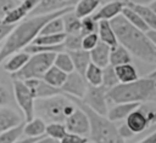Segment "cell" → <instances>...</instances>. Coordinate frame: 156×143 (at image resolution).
<instances>
[{
	"mask_svg": "<svg viewBox=\"0 0 156 143\" xmlns=\"http://www.w3.org/2000/svg\"><path fill=\"white\" fill-rule=\"evenodd\" d=\"M54 65L56 68H58L60 70L65 72L66 74H71L74 72V64L73 61L69 56L68 52L63 51V52H58L55 56V61H54Z\"/></svg>",
	"mask_w": 156,
	"mask_h": 143,
	"instance_id": "31",
	"label": "cell"
},
{
	"mask_svg": "<svg viewBox=\"0 0 156 143\" xmlns=\"http://www.w3.org/2000/svg\"><path fill=\"white\" fill-rule=\"evenodd\" d=\"M21 2V1H20ZM18 0H0V17L4 18L10 11H12L18 4Z\"/></svg>",
	"mask_w": 156,
	"mask_h": 143,
	"instance_id": "40",
	"label": "cell"
},
{
	"mask_svg": "<svg viewBox=\"0 0 156 143\" xmlns=\"http://www.w3.org/2000/svg\"><path fill=\"white\" fill-rule=\"evenodd\" d=\"M126 125L129 127V130L134 133H141L145 131L150 125V121L147 119L146 111H145V105H140L138 109H135L127 119H126Z\"/></svg>",
	"mask_w": 156,
	"mask_h": 143,
	"instance_id": "14",
	"label": "cell"
},
{
	"mask_svg": "<svg viewBox=\"0 0 156 143\" xmlns=\"http://www.w3.org/2000/svg\"><path fill=\"white\" fill-rule=\"evenodd\" d=\"M118 132H119V135H121V137H122L123 139H128V138H130V137L134 136V133L129 130V127L126 125V122L122 124V125L118 127Z\"/></svg>",
	"mask_w": 156,
	"mask_h": 143,
	"instance_id": "44",
	"label": "cell"
},
{
	"mask_svg": "<svg viewBox=\"0 0 156 143\" xmlns=\"http://www.w3.org/2000/svg\"><path fill=\"white\" fill-rule=\"evenodd\" d=\"M62 33H65L63 21H62V17H57L55 19H51L44 25V28L40 32V35H55V34H62Z\"/></svg>",
	"mask_w": 156,
	"mask_h": 143,
	"instance_id": "35",
	"label": "cell"
},
{
	"mask_svg": "<svg viewBox=\"0 0 156 143\" xmlns=\"http://www.w3.org/2000/svg\"><path fill=\"white\" fill-rule=\"evenodd\" d=\"M62 21H63V27H65V33L67 35H74V34H80V29H82V19L78 18L73 11L66 13L65 16H62Z\"/></svg>",
	"mask_w": 156,
	"mask_h": 143,
	"instance_id": "28",
	"label": "cell"
},
{
	"mask_svg": "<svg viewBox=\"0 0 156 143\" xmlns=\"http://www.w3.org/2000/svg\"><path fill=\"white\" fill-rule=\"evenodd\" d=\"M30 58V55H28L27 52L24 51H20V52H16L13 55H11L4 63L2 65V69L7 73H10L11 75L20 72L26 64L27 62L29 61Z\"/></svg>",
	"mask_w": 156,
	"mask_h": 143,
	"instance_id": "18",
	"label": "cell"
},
{
	"mask_svg": "<svg viewBox=\"0 0 156 143\" xmlns=\"http://www.w3.org/2000/svg\"><path fill=\"white\" fill-rule=\"evenodd\" d=\"M10 101H11V95L9 90L5 86L0 85V108L6 107V104H9Z\"/></svg>",
	"mask_w": 156,
	"mask_h": 143,
	"instance_id": "43",
	"label": "cell"
},
{
	"mask_svg": "<svg viewBox=\"0 0 156 143\" xmlns=\"http://www.w3.org/2000/svg\"><path fill=\"white\" fill-rule=\"evenodd\" d=\"M67 133H68V131L63 122H51V124L46 125L45 136L49 138H52V139L60 142Z\"/></svg>",
	"mask_w": 156,
	"mask_h": 143,
	"instance_id": "32",
	"label": "cell"
},
{
	"mask_svg": "<svg viewBox=\"0 0 156 143\" xmlns=\"http://www.w3.org/2000/svg\"><path fill=\"white\" fill-rule=\"evenodd\" d=\"M111 25L119 45L126 47L138 59L156 65V47L145 32L133 27L122 15L112 19Z\"/></svg>",
	"mask_w": 156,
	"mask_h": 143,
	"instance_id": "2",
	"label": "cell"
},
{
	"mask_svg": "<svg viewBox=\"0 0 156 143\" xmlns=\"http://www.w3.org/2000/svg\"><path fill=\"white\" fill-rule=\"evenodd\" d=\"M132 63V55L129 51L123 47L122 45H117L115 47H111V53H110V64L112 67L122 65V64H129Z\"/></svg>",
	"mask_w": 156,
	"mask_h": 143,
	"instance_id": "24",
	"label": "cell"
},
{
	"mask_svg": "<svg viewBox=\"0 0 156 143\" xmlns=\"http://www.w3.org/2000/svg\"><path fill=\"white\" fill-rule=\"evenodd\" d=\"M98 35L101 42L108 45L110 47H115L118 45V40L116 33L111 25L110 21H100L98 24Z\"/></svg>",
	"mask_w": 156,
	"mask_h": 143,
	"instance_id": "20",
	"label": "cell"
},
{
	"mask_svg": "<svg viewBox=\"0 0 156 143\" xmlns=\"http://www.w3.org/2000/svg\"><path fill=\"white\" fill-rule=\"evenodd\" d=\"M71 11H73V7H66L63 10L46 15L29 16L28 18L16 24L12 33L2 42V47L0 51V64L5 62L11 55L23 51L27 46L33 44V41L40 35L41 29L48 22L57 17H62Z\"/></svg>",
	"mask_w": 156,
	"mask_h": 143,
	"instance_id": "1",
	"label": "cell"
},
{
	"mask_svg": "<svg viewBox=\"0 0 156 143\" xmlns=\"http://www.w3.org/2000/svg\"><path fill=\"white\" fill-rule=\"evenodd\" d=\"M107 91L102 86H90L88 85L87 92L82 102L88 105L91 110L98 113L99 115L107 116L108 108H107Z\"/></svg>",
	"mask_w": 156,
	"mask_h": 143,
	"instance_id": "8",
	"label": "cell"
},
{
	"mask_svg": "<svg viewBox=\"0 0 156 143\" xmlns=\"http://www.w3.org/2000/svg\"><path fill=\"white\" fill-rule=\"evenodd\" d=\"M82 40L83 36L80 34H74V35H67L63 41V46L66 52H74L82 50Z\"/></svg>",
	"mask_w": 156,
	"mask_h": 143,
	"instance_id": "37",
	"label": "cell"
},
{
	"mask_svg": "<svg viewBox=\"0 0 156 143\" xmlns=\"http://www.w3.org/2000/svg\"><path fill=\"white\" fill-rule=\"evenodd\" d=\"M119 84L118 78L116 75L115 72V67H112L111 64L107 65L106 68L102 69V87L108 91L111 88H113L115 86H117Z\"/></svg>",
	"mask_w": 156,
	"mask_h": 143,
	"instance_id": "34",
	"label": "cell"
},
{
	"mask_svg": "<svg viewBox=\"0 0 156 143\" xmlns=\"http://www.w3.org/2000/svg\"><path fill=\"white\" fill-rule=\"evenodd\" d=\"M146 78H149V79H151L155 84H156V69L155 70H152L151 73H149L147 75H146Z\"/></svg>",
	"mask_w": 156,
	"mask_h": 143,
	"instance_id": "50",
	"label": "cell"
},
{
	"mask_svg": "<svg viewBox=\"0 0 156 143\" xmlns=\"http://www.w3.org/2000/svg\"><path fill=\"white\" fill-rule=\"evenodd\" d=\"M84 79L90 86H102V68L90 63L85 70Z\"/></svg>",
	"mask_w": 156,
	"mask_h": 143,
	"instance_id": "29",
	"label": "cell"
},
{
	"mask_svg": "<svg viewBox=\"0 0 156 143\" xmlns=\"http://www.w3.org/2000/svg\"><path fill=\"white\" fill-rule=\"evenodd\" d=\"M56 53L48 52V53H38L30 56L27 64L17 73L12 74V80H21L26 81L29 79H43L45 73L54 65Z\"/></svg>",
	"mask_w": 156,
	"mask_h": 143,
	"instance_id": "6",
	"label": "cell"
},
{
	"mask_svg": "<svg viewBox=\"0 0 156 143\" xmlns=\"http://www.w3.org/2000/svg\"><path fill=\"white\" fill-rule=\"evenodd\" d=\"M1 47H2V42H0V51H1Z\"/></svg>",
	"mask_w": 156,
	"mask_h": 143,
	"instance_id": "52",
	"label": "cell"
},
{
	"mask_svg": "<svg viewBox=\"0 0 156 143\" xmlns=\"http://www.w3.org/2000/svg\"><path fill=\"white\" fill-rule=\"evenodd\" d=\"M126 6L134 10L146 23L150 30H156V13L149 7V6H140V5H133V4H127Z\"/></svg>",
	"mask_w": 156,
	"mask_h": 143,
	"instance_id": "27",
	"label": "cell"
},
{
	"mask_svg": "<svg viewBox=\"0 0 156 143\" xmlns=\"http://www.w3.org/2000/svg\"><path fill=\"white\" fill-rule=\"evenodd\" d=\"M88 142L89 141L87 137H82L74 133H69V132L60 141V143H88Z\"/></svg>",
	"mask_w": 156,
	"mask_h": 143,
	"instance_id": "42",
	"label": "cell"
},
{
	"mask_svg": "<svg viewBox=\"0 0 156 143\" xmlns=\"http://www.w3.org/2000/svg\"><path fill=\"white\" fill-rule=\"evenodd\" d=\"M66 39V33L55 34V35H39L33 44L34 45H43V46H58L62 45Z\"/></svg>",
	"mask_w": 156,
	"mask_h": 143,
	"instance_id": "33",
	"label": "cell"
},
{
	"mask_svg": "<svg viewBox=\"0 0 156 143\" xmlns=\"http://www.w3.org/2000/svg\"><path fill=\"white\" fill-rule=\"evenodd\" d=\"M67 76H68V74H66L65 72H62V70H60L58 68H56L55 65H52V67L45 73L43 80H44L46 84L51 85L52 87H56V88H60V90H61V87L63 86V84H65L66 80H67Z\"/></svg>",
	"mask_w": 156,
	"mask_h": 143,
	"instance_id": "26",
	"label": "cell"
},
{
	"mask_svg": "<svg viewBox=\"0 0 156 143\" xmlns=\"http://www.w3.org/2000/svg\"><path fill=\"white\" fill-rule=\"evenodd\" d=\"M100 4L101 0H79L73 7V13L78 18L83 19L85 17L93 16V13L98 10Z\"/></svg>",
	"mask_w": 156,
	"mask_h": 143,
	"instance_id": "22",
	"label": "cell"
},
{
	"mask_svg": "<svg viewBox=\"0 0 156 143\" xmlns=\"http://www.w3.org/2000/svg\"><path fill=\"white\" fill-rule=\"evenodd\" d=\"M87 88H88V84L84 76H82L77 72H73L68 74L66 82L61 87V92L63 96H69V97H74L78 99H83L85 96Z\"/></svg>",
	"mask_w": 156,
	"mask_h": 143,
	"instance_id": "10",
	"label": "cell"
},
{
	"mask_svg": "<svg viewBox=\"0 0 156 143\" xmlns=\"http://www.w3.org/2000/svg\"><path fill=\"white\" fill-rule=\"evenodd\" d=\"M141 104L140 103H119L108 109L107 119L112 122L126 120L135 109H138Z\"/></svg>",
	"mask_w": 156,
	"mask_h": 143,
	"instance_id": "17",
	"label": "cell"
},
{
	"mask_svg": "<svg viewBox=\"0 0 156 143\" xmlns=\"http://www.w3.org/2000/svg\"><path fill=\"white\" fill-rule=\"evenodd\" d=\"M90 59L91 63L100 68H106L110 65V53H111V47L104 42H99L95 48H93L90 52Z\"/></svg>",
	"mask_w": 156,
	"mask_h": 143,
	"instance_id": "19",
	"label": "cell"
},
{
	"mask_svg": "<svg viewBox=\"0 0 156 143\" xmlns=\"http://www.w3.org/2000/svg\"><path fill=\"white\" fill-rule=\"evenodd\" d=\"M138 143H156V131H154L152 133H150L149 136H146L145 138L139 141Z\"/></svg>",
	"mask_w": 156,
	"mask_h": 143,
	"instance_id": "46",
	"label": "cell"
},
{
	"mask_svg": "<svg viewBox=\"0 0 156 143\" xmlns=\"http://www.w3.org/2000/svg\"><path fill=\"white\" fill-rule=\"evenodd\" d=\"M107 102L119 103H143L156 99V84L149 78H141L129 84H118L108 90Z\"/></svg>",
	"mask_w": 156,
	"mask_h": 143,
	"instance_id": "3",
	"label": "cell"
},
{
	"mask_svg": "<svg viewBox=\"0 0 156 143\" xmlns=\"http://www.w3.org/2000/svg\"><path fill=\"white\" fill-rule=\"evenodd\" d=\"M23 127H24V124L12 130L0 132V143H16L20 139V137L23 135Z\"/></svg>",
	"mask_w": 156,
	"mask_h": 143,
	"instance_id": "36",
	"label": "cell"
},
{
	"mask_svg": "<svg viewBox=\"0 0 156 143\" xmlns=\"http://www.w3.org/2000/svg\"><path fill=\"white\" fill-rule=\"evenodd\" d=\"M37 139H38V138H28V137H26V138H23V139H18L16 143H34Z\"/></svg>",
	"mask_w": 156,
	"mask_h": 143,
	"instance_id": "49",
	"label": "cell"
},
{
	"mask_svg": "<svg viewBox=\"0 0 156 143\" xmlns=\"http://www.w3.org/2000/svg\"><path fill=\"white\" fill-rule=\"evenodd\" d=\"M146 34H147L149 39L151 40V42L154 44V46L156 47V30H149Z\"/></svg>",
	"mask_w": 156,
	"mask_h": 143,
	"instance_id": "48",
	"label": "cell"
},
{
	"mask_svg": "<svg viewBox=\"0 0 156 143\" xmlns=\"http://www.w3.org/2000/svg\"><path fill=\"white\" fill-rule=\"evenodd\" d=\"M149 7H150V8H151V10H152L155 13H156V0H155V1H154V2H152L150 6H149Z\"/></svg>",
	"mask_w": 156,
	"mask_h": 143,
	"instance_id": "51",
	"label": "cell"
},
{
	"mask_svg": "<svg viewBox=\"0 0 156 143\" xmlns=\"http://www.w3.org/2000/svg\"><path fill=\"white\" fill-rule=\"evenodd\" d=\"M79 0H41L39 6L32 12L30 16H39V15H46L52 13L60 10H63L66 7H74V5Z\"/></svg>",
	"mask_w": 156,
	"mask_h": 143,
	"instance_id": "15",
	"label": "cell"
},
{
	"mask_svg": "<svg viewBox=\"0 0 156 143\" xmlns=\"http://www.w3.org/2000/svg\"><path fill=\"white\" fill-rule=\"evenodd\" d=\"M41 0H23L21 1L12 11H10L4 18H0L6 24H18L27 17L32 15V12L39 6Z\"/></svg>",
	"mask_w": 156,
	"mask_h": 143,
	"instance_id": "11",
	"label": "cell"
},
{
	"mask_svg": "<svg viewBox=\"0 0 156 143\" xmlns=\"http://www.w3.org/2000/svg\"><path fill=\"white\" fill-rule=\"evenodd\" d=\"M122 16L133 25V27H135L136 29H139V30H141V32H145V33H147L150 29H149V27L146 25V23L144 22V19L134 11V10H132V8H129V7H124L123 8V11H122Z\"/></svg>",
	"mask_w": 156,
	"mask_h": 143,
	"instance_id": "30",
	"label": "cell"
},
{
	"mask_svg": "<svg viewBox=\"0 0 156 143\" xmlns=\"http://www.w3.org/2000/svg\"><path fill=\"white\" fill-rule=\"evenodd\" d=\"M98 24H99V22L95 21L93 16H89V17L83 18L82 19L80 35L82 36H85V35H89V34L98 33Z\"/></svg>",
	"mask_w": 156,
	"mask_h": 143,
	"instance_id": "38",
	"label": "cell"
},
{
	"mask_svg": "<svg viewBox=\"0 0 156 143\" xmlns=\"http://www.w3.org/2000/svg\"><path fill=\"white\" fill-rule=\"evenodd\" d=\"M88 143H93V142H91V141H89V142H88Z\"/></svg>",
	"mask_w": 156,
	"mask_h": 143,
	"instance_id": "53",
	"label": "cell"
},
{
	"mask_svg": "<svg viewBox=\"0 0 156 143\" xmlns=\"http://www.w3.org/2000/svg\"><path fill=\"white\" fill-rule=\"evenodd\" d=\"M23 124L22 116L9 107L0 108V132L12 130Z\"/></svg>",
	"mask_w": 156,
	"mask_h": 143,
	"instance_id": "16",
	"label": "cell"
},
{
	"mask_svg": "<svg viewBox=\"0 0 156 143\" xmlns=\"http://www.w3.org/2000/svg\"><path fill=\"white\" fill-rule=\"evenodd\" d=\"M46 122L35 116L33 120L30 121H27L24 124V127H23V135L28 138H40V137H44L45 136V131H46Z\"/></svg>",
	"mask_w": 156,
	"mask_h": 143,
	"instance_id": "21",
	"label": "cell"
},
{
	"mask_svg": "<svg viewBox=\"0 0 156 143\" xmlns=\"http://www.w3.org/2000/svg\"><path fill=\"white\" fill-rule=\"evenodd\" d=\"M34 143H60V142H58V141H55V139H52V138H49V137H46V136H44V137L38 138Z\"/></svg>",
	"mask_w": 156,
	"mask_h": 143,
	"instance_id": "47",
	"label": "cell"
},
{
	"mask_svg": "<svg viewBox=\"0 0 156 143\" xmlns=\"http://www.w3.org/2000/svg\"><path fill=\"white\" fill-rule=\"evenodd\" d=\"M99 42H100V39H99L98 33L85 35V36H83V40H82V50L90 52L93 48H95L98 46Z\"/></svg>",
	"mask_w": 156,
	"mask_h": 143,
	"instance_id": "39",
	"label": "cell"
},
{
	"mask_svg": "<svg viewBox=\"0 0 156 143\" xmlns=\"http://www.w3.org/2000/svg\"><path fill=\"white\" fill-rule=\"evenodd\" d=\"M68 53H69V56H71V58L73 61L74 72H77L82 76H84L87 68L91 63L90 53L88 51H84V50H79V51H74V52H68Z\"/></svg>",
	"mask_w": 156,
	"mask_h": 143,
	"instance_id": "23",
	"label": "cell"
},
{
	"mask_svg": "<svg viewBox=\"0 0 156 143\" xmlns=\"http://www.w3.org/2000/svg\"><path fill=\"white\" fill-rule=\"evenodd\" d=\"M18 1H23V0H18Z\"/></svg>",
	"mask_w": 156,
	"mask_h": 143,
	"instance_id": "54",
	"label": "cell"
},
{
	"mask_svg": "<svg viewBox=\"0 0 156 143\" xmlns=\"http://www.w3.org/2000/svg\"><path fill=\"white\" fill-rule=\"evenodd\" d=\"M15 27L16 24H6L0 19V42H4L7 39V36L12 33Z\"/></svg>",
	"mask_w": 156,
	"mask_h": 143,
	"instance_id": "41",
	"label": "cell"
},
{
	"mask_svg": "<svg viewBox=\"0 0 156 143\" xmlns=\"http://www.w3.org/2000/svg\"><path fill=\"white\" fill-rule=\"evenodd\" d=\"M155 0H124L127 4H133V5H140V6H150Z\"/></svg>",
	"mask_w": 156,
	"mask_h": 143,
	"instance_id": "45",
	"label": "cell"
},
{
	"mask_svg": "<svg viewBox=\"0 0 156 143\" xmlns=\"http://www.w3.org/2000/svg\"><path fill=\"white\" fill-rule=\"evenodd\" d=\"M77 109L69 98L63 95H57L49 98L35 99V114L45 122H63Z\"/></svg>",
	"mask_w": 156,
	"mask_h": 143,
	"instance_id": "5",
	"label": "cell"
},
{
	"mask_svg": "<svg viewBox=\"0 0 156 143\" xmlns=\"http://www.w3.org/2000/svg\"><path fill=\"white\" fill-rule=\"evenodd\" d=\"M12 85H13V95H15L16 103L20 107V109L22 110L26 122L33 120L35 118L34 116L35 115V98H34V96L32 95L30 90L27 87L24 81L12 80Z\"/></svg>",
	"mask_w": 156,
	"mask_h": 143,
	"instance_id": "7",
	"label": "cell"
},
{
	"mask_svg": "<svg viewBox=\"0 0 156 143\" xmlns=\"http://www.w3.org/2000/svg\"><path fill=\"white\" fill-rule=\"evenodd\" d=\"M126 7L124 0H110L106 4H104L94 15V19L100 22V21H112L119 15H122L123 8Z\"/></svg>",
	"mask_w": 156,
	"mask_h": 143,
	"instance_id": "13",
	"label": "cell"
},
{
	"mask_svg": "<svg viewBox=\"0 0 156 143\" xmlns=\"http://www.w3.org/2000/svg\"><path fill=\"white\" fill-rule=\"evenodd\" d=\"M24 84L30 90L35 99L49 98V97H54L57 95H62L60 88L52 87L51 85L46 84L43 79H29V80H26Z\"/></svg>",
	"mask_w": 156,
	"mask_h": 143,
	"instance_id": "12",
	"label": "cell"
},
{
	"mask_svg": "<svg viewBox=\"0 0 156 143\" xmlns=\"http://www.w3.org/2000/svg\"><path fill=\"white\" fill-rule=\"evenodd\" d=\"M115 72H116L119 84H129V82L136 81L139 79L138 72L132 63L117 65V67H115Z\"/></svg>",
	"mask_w": 156,
	"mask_h": 143,
	"instance_id": "25",
	"label": "cell"
},
{
	"mask_svg": "<svg viewBox=\"0 0 156 143\" xmlns=\"http://www.w3.org/2000/svg\"><path fill=\"white\" fill-rule=\"evenodd\" d=\"M65 125L69 133H74L82 137L90 136V120L87 113L82 110L78 105H77L76 111L66 119Z\"/></svg>",
	"mask_w": 156,
	"mask_h": 143,
	"instance_id": "9",
	"label": "cell"
},
{
	"mask_svg": "<svg viewBox=\"0 0 156 143\" xmlns=\"http://www.w3.org/2000/svg\"><path fill=\"white\" fill-rule=\"evenodd\" d=\"M66 97L87 113L90 120V138L93 143H126V139H123L118 132V127L112 121H110L107 116L99 115L88 105H85L82 99L69 96Z\"/></svg>",
	"mask_w": 156,
	"mask_h": 143,
	"instance_id": "4",
	"label": "cell"
}]
</instances>
